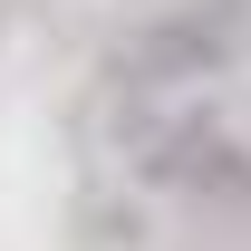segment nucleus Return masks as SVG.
Returning a JSON list of instances; mask_svg holds the SVG:
<instances>
[{
    "label": "nucleus",
    "instance_id": "1",
    "mask_svg": "<svg viewBox=\"0 0 251 251\" xmlns=\"http://www.w3.org/2000/svg\"><path fill=\"white\" fill-rule=\"evenodd\" d=\"M251 29V0H193V10H174V20H155V29L116 39V87H184V77H213L232 49H242Z\"/></svg>",
    "mask_w": 251,
    "mask_h": 251
}]
</instances>
